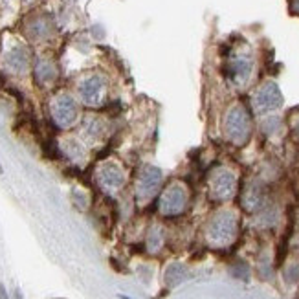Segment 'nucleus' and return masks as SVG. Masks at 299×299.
<instances>
[{
    "label": "nucleus",
    "instance_id": "aec40b11",
    "mask_svg": "<svg viewBox=\"0 0 299 299\" xmlns=\"http://www.w3.org/2000/svg\"><path fill=\"white\" fill-rule=\"evenodd\" d=\"M118 298H119V299H130V298H127V296H123V294H119Z\"/></svg>",
    "mask_w": 299,
    "mask_h": 299
},
{
    "label": "nucleus",
    "instance_id": "f8f14e48",
    "mask_svg": "<svg viewBox=\"0 0 299 299\" xmlns=\"http://www.w3.org/2000/svg\"><path fill=\"white\" fill-rule=\"evenodd\" d=\"M265 202H266L265 187L261 186V184H257V182L250 184V186L246 187L244 195H243V206L244 208L248 209V211H259V209H263Z\"/></svg>",
    "mask_w": 299,
    "mask_h": 299
},
{
    "label": "nucleus",
    "instance_id": "f257e3e1",
    "mask_svg": "<svg viewBox=\"0 0 299 299\" xmlns=\"http://www.w3.org/2000/svg\"><path fill=\"white\" fill-rule=\"evenodd\" d=\"M222 132L228 143L235 147H244L250 141L254 132V123H252V114L243 103H235L226 110L222 118Z\"/></svg>",
    "mask_w": 299,
    "mask_h": 299
},
{
    "label": "nucleus",
    "instance_id": "9b49d317",
    "mask_svg": "<svg viewBox=\"0 0 299 299\" xmlns=\"http://www.w3.org/2000/svg\"><path fill=\"white\" fill-rule=\"evenodd\" d=\"M4 66L11 73H24L29 68V53L26 48L17 46L6 53L4 57Z\"/></svg>",
    "mask_w": 299,
    "mask_h": 299
},
{
    "label": "nucleus",
    "instance_id": "0eeeda50",
    "mask_svg": "<svg viewBox=\"0 0 299 299\" xmlns=\"http://www.w3.org/2000/svg\"><path fill=\"white\" fill-rule=\"evenodd\" d=\"M79 118V108L77 103L72 96L68 94H59V96L51 101V119L55 121L61 129L72 127Z\"/></svg>",
    "mask_w": 299,
    "mask_h": 299
},
{
    "label": "nucleus",
    "instance_id": "ddd939ff",
    "mask_svg": "<svg viewBox=\"0 0 299 299\" xmlns=\"http://www.w3.org/2000/svg\"><path fill=\"white\" fill-rule=\"evenodd\" d=\"M35 77L40 85H50L57 77V68L50 59H39L35 62Z\"/></svg>",
    "mask_w": 299,
    "mask_h": 299
},
{
    "label": "nucleus",
    "instance_id": "412c9836",
    "mask_svg": "<svg viewBox=\"0 0 299 299\" xmlns=\"http://www.w3.org/2000/svg\"><path fill=\"white\" fill-rule=\"evenodd\" d=\"M0 173H2V167H0Z\"/></svg>",
    "mask_w": 299,
    "mask_h": 299
},
{
    "label": "nucleus",
    "instance_id": "dca6fc26",
    "mask_svg": "<svg viewBox=\"0 0 299 299\" xmlns=\"http://www.w3.org/2000/svg\"><path fill=\"white\" fill-rule=\"evenodd\" d=\"M162 244H164V232H162V228H153L151 232H149V237H147V248L151 250V252H158L162 248Z\"/></svg>",
    "mask_w": 299,
    "mask_h": 299
},
{
    "label": "nucleus",
    "instance_id": "39448f33",
    "mask_svg": "<svg viewBox=\"0 0 299 299\" xmlns=\"http://www.w3.org/2000/svg\"><path fill=\"white\" fill-rule=\"evenodd\" d=\"M239 187L237 175L228 167H217L209 175V195L217 202H228L235 197Z\"/></svg>",
    "mask_w": 299,
    "mask_h": 299
},
{
    "label": "nucleus",
    "instance_id": "6e6552de",
    "mask_svg": "<svg viewBox=\"0 0 299 299\" xmlns=\"http://www.w3.org/2000/svg\"><path fill=\"white\" fill-rule=\"evenodd\" d=\"M164 182V173L156 165L147 164L140 169L138 175V184H136V191H138V198H153L156 195V191L160 189Z\"/></svg>",
    "mask_w": 299,
    "mask_h": 299
},
{
    "label": "nucleus",
    "instance_id": "20e7f679",
    "mask_svg": "<svg viewBox=\"0 0 299 299\" xmlns=\"http://www.w3.org/2000/svg\"><path fill=\"white\" fill-rule=\"evenodd\" d=\"M252 112L257 116H266L279 110L283 107V92L276 81H265L261 83L250 99Z\"/></svg>",
    "mask_w": 299,
    "mask_h": 299
},
{
    "label": "nucleus",
    "instance_id": "4468645a",
    "mask_svg": "<svg viewBox=\"0 0 299 299\" xmlns=\"http://www.w3.org/2000/svg\"><path fill=\"white\" fill-rule=\"evenodd\" d=\"M187 277V268L184 265H180V263H173V265L167 266V270H165V285L169 288H175L178 287L180 283L186 281Z\"/></svg>",
    "mask_w": 299,
    "mask_h": 299
},
{
    "label": "nucleus",
    "instance_id": "f03ea898",
    "mask_svg": "<svg viewBox=\"0 0 299 299\" xmlns=\"http://www.w3.org/2000/svg\"><path fill=\"white\" fill-rule=\"evenodd\" d=\"M237 215L233 211H219L211 217V220L206 226V239L211 246L222 248V246L233 243V239L237 237Z\"/></svg>",
    "mask_w": 299,
    "mask_h": 299
},
{
    "label": "nucleus",
    "instance_id": "a211bd4d",
    "mask_svg": "<svg viewBox=\"0 0 299 299\" xmlns=\"http://www.w3.org/2000/svg\"><path fill=\"white\" fill-rule=\"evenodd\" d=\"M290 127H292L294 136H296V138L299 140V112L292 118V123H290Z\"/></svg>",
    "mask_w": 299,
    "mask_h": 299
},
{
    "label": "nucleus",
    "instance_id": "423d86ee",
    "mask_svg": "<svg viewBox=\"0 0 299 299\" xmlns=\"http://www.w3.org/2000/svg\"><path fill=\"white\" fill-rule=\"evenodd\" d=\"M187 206V189L180 182H173L165 187L158 200V209L164 217H176Z\"/></svg>",
    "mask_w": 299,
    "mask_h": 299
},
{
    "label": "nucleus",
    "instance_id": "2eb2a0df",
    "mask_svg": "<svg viewBox=\"0 0 299 299\" xmlns=\"http://www.w3.org/2000/svg\"><path fill=\"white\" fill-rule=\"evenodd\" d=\"M50 31H51V26L46 18H35L33 22L28 26V35L31 39H37V40L46 39V37L50 35Z\"/></svg>",
    "mask_w": 299,
    "mask_h": 299
},
{
    "label": "nucleus",
    "instance_id": "7ed1b4c3",
    "mask_svg": "<svg viewBox=\"0 0 299 299\" xmlns=\"http://www.w3.org/2000/svg\"><path fill=\"white\" fill-rule=\"evenodd\" d=\"M255 59L248 48H235L230 51L226 59V77L233 86L243 88L250 83L252 75H254Z\"/></svg>",
    "mask_w": 299,
    "mask_h": 299
},
{
    "label": "nucleus",
    "instance_id": "1a4fd4ad",
    "mask_svg": "<svg viewBox=\"0 0 299 299\" xmlns=\"http://www.w3.org/2000/svg\"><path fill=\"white\" fill-rule=\"evenodd\" d=\"M107 92V81L101 75H88L86 79L81 81L79 85V96L86 105H97L103 101V96Z\"/></svg>",
    "mask_w": 299,
    "mask_h": 299
},
{
    "label": "nucleus",
    "instance_id": "6ab92c4d",
    "mask_svg": "<svg viewBox=\"0 0 299 299\" xmlns=\"http://www.w3.org/2000/svg\"><path fill=\"white\" fill-rule=\"evenodd\" d=\"M292 9L299 13V0H292Z\"/></svg>",
    "mask_w": 299,
    "mask_h": 299
},
{
    "label": "nucleus",
    "instance_id": "9d476101",
    "mask_svg": "<svg viewBox=\"0 0 299 299\" xmlns=\"http://www.w3.org/2000/svg\"><path fill=\"white\" fill-rule=\"evenodd\" d=\"M97 178H99V184L107 189H119V187L125 184V173L123 169L119 167L118 164L114 162H107L99 167V173H97Z\"/></svg>",
    "mask_w": 299,
    "mask_h": 299
},
{
    "label": "nucleus",
    "instance_id": "4be33fe9",
    "mask_svg": "<svg viewBox=\"0 0 299 299\" xmlns=\"http://www.w3.org/2000/svg\"><path fill=\"white\" fill-rule=\"evenodd\" d=\"M296 299H299V298H296Z\"/></svg>",
    "mask_w": 299,
    "mask_h": 299
},
{
    "label": "nucleus",
    "instance_id": "f3484780",
    "mask_svg": "<svg viewBox=\"0 0 299 299\" xmlns=\"http://www.w3.org/2000/svg\"><path fill=\"white\" fill-rule=\"evenodd\" d=\"M285 279L290 285H296L299 283V263H290V265L285 268Z\"/></svg>",
    "mask_w": 299,
    "mask_h": 299
}]
</instances>
